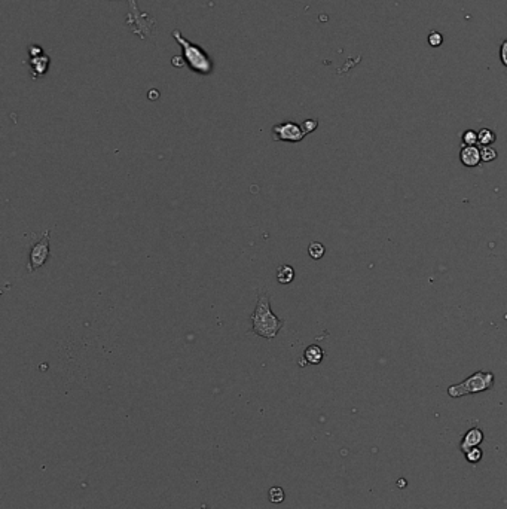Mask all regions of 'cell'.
<instances>
[{"mask_svg":"<svg viewBox=\"0 0 507 509\" xmlns=\"http://www.w3.org/2000/svg\"><path fill=\"white\" fill-rule=\"evenodd\" d=\"M250 323H251V332L253 334H256L258 337H262L267 340L276 338L277 334L284 326V319H280L273 313L270 295L267 291L259 292L256 308L250 317Z\"/></svg>","mask_w":507,"mask_h":509,"instance_id":"cell-1","label":"cell"},{"mask_svg":"<svg viewBox=\"0 0 507 509\" xmlns=\"http://www.w3.org/2000/svg\"><path fill=\"white\" fill-rule=\"evenodd\" d=\"M173 38L174 41L179 44V47L182 48V58L184 61V64L195 73L207 76L210 73H213L214 70V63L210 58V55L202 50V47L190 42L189 39H186L180 30H173Z\"/></svg>","mask_w":507,"mask_h":509,"instance_id":"cell-2","label":"cell"},{"mask_svg":"<svg viewBox=\"0 0 507 509\" xmlns=\"http://www.w3.org/2000/svg\"><path fill=\"white\" fill-rule=\"evenodd\" d=\"M128 2V14L125 17L127 26L131 29V32L138 36L140 39H147L152 36L155 27H156V20L150 17L146 12H141L138 9L137 0H127Z\"/></svg>","mask_w":507,"mask_h":509,"instance_id":"cell-3","label":"cell"},{"mask_svg":"<svg viewBox=\"0 0 507 509\" xmlns=\"http://www.w3.org/2000/svg\"><path fill=\"white\" fill-rule=\"evenodd\" d=\"M494 374L492 372H474L471 377L465 378L460 384H454L448 389V395L451 398H461L471 393H479L491 389L494 386Z\"/></svg>","mask_w":507,"mask_h":509,"instance_id":"cell-4","label":"cell"},{"mask_svg":"<svg viewBox=\"0 0 507 509\" xmlns=\"http://www.w3.org/2000/svg\"><path fill=\"white\" fill-rule=\"evenodd\" d=\"M51 231H45V234L32 244L30 247V253H29V264H27V271L29 273H35L36 270L42 268L51 253Z\"/></svg>","mask_w":507,"mask_h":509,"instance_id":"cell-5","label":"cell"},{"mask_svg":"<svg viewBox=\"0 0 507 509\" xmlns=\"http://www.w3.org/2000/svg\"><path fill=\"white\" fill-rule=\"evenodd\" d=\"M307 134L302 130V125L293 122V121H287V122H281L273 127V137L277 142H289V143H298L302 142L304 137Z\"/></svg>","mask_w":507,"mask_h":509,"instance_id":"cell-6","label":"cell"},{"mask_svg":"<svg viewBox=\"0 0 507 509\" xmlns=\"http://www.w3.org/2000/svg\"><path fill=\"white\" fill-rule=\"evenodd\" d=\"M49 64H51V60L45 54L38 55V57H30L27 61V66L30 69V75L33 79L44 78L46 75V72L49 70Z\"/></svg>","mask_w":507,"mask_h":509,"instance_id":"cell-7","label":"cell"},{"mask_svg":"<svg viewBox=\"0 0 507 509\" xmlns=\"http://www.w3.org/2000/svg\"><path fill=\"white\" fill-rule=\"evenodd\" d=\"M460 159L465 167H476L482 161L480 149L477 146H464L460 152Z\"/></svg>","mask_w":507,"mask_h":509,"instance_id":"cell-8","label":"cell"},{"mask_svg":"<svg viewBox=\"0 0 507 509\" xmlns=\"http://www.w3.org/2000/svg\"><path fill=\"white\" fill-rule=\"evenodd\" d=\"M482 441H483V433H482V430L477 429V427H473V429H470V430L465 433V436H464V439H462V442H461V450H462L464 453H467V451H470L471 448H474L476 445H479Z\"/></svg>","mask_w":507,"mask_h":509,"instance_id":"cell-9","label":"cell"},{"mask_svg":"<svg viewBox=\"0 0 507 509\" xmlns=\"http://www.w3.org/2000/svg\"><path fill=\"white\" fill-rule=\"evenodd\" d=\"M323 357H324V352L322 350V347H319L316 344L307 347V350L304 353V359L311 365H319L323 360Z\"/></svg>","mask_w":507,"mask_h":509,"instance_id":"cell-10","label":"cell"},{"mask_svg":"<svg viewBox=\"0 0 507 509\" xmlns=\"http://www.w3.org/2000/svg\"><path fill=\"white\" fill-rule=\"evenodd\" d=\"M295 279V270L290 265H281L277 270V280L281 285H289Z\"/></svg>","mask_w":507,"mask_h":509,"instance_id":"cell-11","label":"cell"},{"mask_svg":"<svg viewBox=\"0 0 507 509\" xmlns=\"http://www.w3.org/2000/svg\"><path fill=\"white\" fill-rule=\"evenodd\" d=\"M308 253H310V256H311L313 259H322V258L324 256V253H326V247H324L322 243L314 241V243L310 244Z\"/></svg>","mask_w":507,"mask_h":509,"instance_id":"cell-12","label":"cell"},{"mask_svg":"<svg viewBox=\"0 0 507 509\" xmlns=\"http://www.w3.org/2000/svg\"><path fill=\"white\" fill-rule=\"evenodd\" d=\"M477 137H479V143L482 146H491L495 142V134L489 128H482L477 133Z\"/></svg>","mask_w":507,"mask_h":509,"instance_id":"cell-13","label":"cell"},{"mask_svg":"<svg viewBox=\"0 0 507 509\" xmlns=\"http://www.w3.org/2000/svg\"><path fill=\"white\" fill-rule=\"evenodd\" d=\"M497 156H498V153H497V151H495L494 148H491V146H482V149H480V158H482L483 162H491V161L497 159Z\"/></svg>","mask_w":507,"mask_h":509,"instance_id":"cell-14","label":"cell"},{"mask_svg":"<svg viewBox=\"0 0 507 509\" xmlns=\"http://www.w3.org/2000/svg\"><path fill=\"white\" fill-rule=\"evenodd\" d=\"M462 143L464 146H476V143H479V137L477 133L473 130H467L462 133Z\"/></svg>","mask_w":507,"mask_h":509,"instance_id":"cell-15","label":"cell"},{"mask_svg":"<svg viewBox=\"0 0 507 509\" xmlns=\"http://www.w3.org/2000/svg\"><path fill=\"white\" fill-rule=\"evenodd\" d=\"M270 500L273 503H281L284 500V490L281 487H273L270 490Z\"/></svg>","mask_w":507,"mask_h":509,"instance_id":"cell-16","label":"cell"},{"mask_svg":"<svg viewBox=\"0 0 507 509\" xmlns=\"http://www.w3.org/2000/svg\"><path fill=\"white\" fill-rule=\"evenodd\" d=\"M428 44H430V47L437 48V47H440L443 44V36L439 32H431L428 35Z\"/></svg>","mask_w":507,"mask_h":509,"instance_id":"cell-17","label":"cell"},{"mask_svg":"<svg viewBox=\"0 0 507 509\" xmlns=\"http://www.w3.org/2000/svg\"><path fill=\"white\" fill-rule=\"evenodd\" d=\"M301 125H302L304 133H305V134H310V133H313V131L319 127V121H317V119H307V121H304Z\"/></svg>","mask_w":507,"mask_h":509,"instance_id":"cell-18","label":"cell"},{"mask_svg":"<svg viewBox=\"0 0 507 509\" xmlns=\"http://www.w3.org/2000/svg\"><path fill=\"white\" fill-rule=\"evenodd\" d=\"M465 457H467V460L468 461H471V463H477L479 460H480V457H482V451L479 450V448H471L470 451H467L465 453Z\"/></svg>","mask_w":507,"mask_h":509,"instance_id":"cell-19","label":"cell"},{"mask_svg":"<svg viewBox=\"0 0 507 509\" xmlns=\"http://www.w3.org/2000/svg\"><path fill=\"white\" fill-rule=\"evenodd\" d=\"M500 58H501V63L507 67V41H504L500 48Z\"/></svg>","mask_w":507,"mask_h":509,"instance_id":"cell-20","label":"cell"},{"mask_svg":"<svg viewBox=\"0 0 507 509\" xmlns=\"http://www.w3.org/2000/svg\"><path fill=\"white\" fill-rule=\"evenodd\" d=\"M42 54H45V52H44L41 45H32L29 48V55L30 57H38V55H42Z\"/></svg>","mask_w":507,"mask_h":509,"instance_id":"cell-21","label":"cell"},{"mask_svg":"<svg viewBox=\"0 0 507 509\" xmlns=\"http://www.w3.org/2000/svg\"><path fill=\"white\" fill-rule=\"evenodd\" d=\"M173 64H174V66H179V67H182V66L184 64V61H183V58H182V57H173Z\"/></svg>","mask_w":507,"mask_h":509,"instance_id":"cell-22","label":"cell"},{"mask_svg":"<svg viewBox=\"0 0 507 509\" xmlns=\"http://www.w3.org/2000/svg\"><path fill=\"white\" fill-rule=\"evenodd\" d=\"M201 509H208V508H207V506H205V505H204V506H202V508H201Z\"/></svg>","mask_w":507,"mask_h":509,"instance_id":"cell-23","label":"cell"}]
</instances>
